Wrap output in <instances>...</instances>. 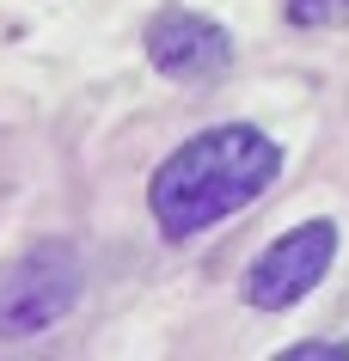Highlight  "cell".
<instances>
[{
	"label": "cell",
	"instance_id": "6da1fadb",
	"mask_svg": "<svg viewBox=\"0 0 349 361\" xmlns=\"http://www.w3.org/2000/svg\"><path fill=\"white\" fill-rule=\"evenodd\" d=\"M282 171V147L252 123H214V129L190 135L184 147L154 171L147 184V209H154L166 239H196L202 227L239 214L245 202L276 184Z\"/></svg>",
	"mask_w": 349,
	"mask_h": 361
},
{
	"label": "cell",
	"instance_id": "7a4b0ae2",
	"mask_svg": "<svg viewBox=\"0 0 349 361\" xmlns=\"http://www.w3.org/2000/svg\"><path fill=\"white\" fill-rule=\"evenodd\" d=\"M80 288H86L80 251L68 239H37L13 264H0V337L25 343V337L56 331L80 306Z\"/></svg>",
	"mask_w": 349,
	"mask_h": 361
},
{
	"label": "cell",
	"instance_id": "3957f363",
	"mask_svg": "<svg viewBox=\"0 0 349 361\" xmlns=\"http://www.w3.org/2000/svg\"><path fill=\"white\" fill-rule=\"evenodd\" d=\"M337 264V227L331 221H300L282 239L257 251V264L245 269L239 294L257 306V312H288L294 300H307L312 288L325 282V269Z\"/></svg>",
	"mask_w": 349,
	"mask_h": 361
},
{
	"label": "cell",
	"instance_id": "277c9868",
	"mask_svg": "<svg viewBox=\"0 0 349 361\" xmlns=\"http://www.w3.org/2000/svg\"><path fill=\"white\" fill-rule=\"evenodd\" d=\"M147 61H154L166 80H184V86H202V80H221L233 68V37L202 13H159L147 25Z\"/></svg>",
	"mask_w": 349,
	"mask_h": 361
},
{
	"label": "cell",
	"instance_id": "5b68a950",
	"mask_svg": "<svg viewBox=\"0 0 349 361\" xmlns=\"http://www.w3.org/2000/svg\"><path fill=\"white\" fill-rule=\"evenodd\" d=\"M282 13L300 31H331V25H349V0H282Z\"/></svg>",
	"mask_w": 349,
	"mask_h": 361
},
{
	"label": "cell",
	"instance_id": "8992f818",
	"mask_svg": "<svg viewBox=\"0 0 349 361\" xmlns=\"http://www.w3.org/2000/svg\"><path fill=\"white\" fill-rule=\"evenodd\" d=\"M343 355H349V343H325V337L288 343V349H282V361H343Z\"/></svg>",
	"mask_w": 349,
	"mask_h": 361
}]
</instances>
